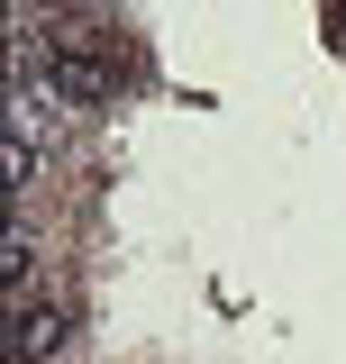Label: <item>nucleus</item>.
Wrapping results in <instances>:
<instances>
[{
	"instance_id": "2",
	"label": "nucleus",
	"mask_w": 346,
	"mask_h": 364,
	"mask_svg": "<svg viewBox=\"0 0 346 364\" xmlns=\"http://www.w3.org/2000/svg\"><path fill=\"white\" fill-rule=\"evenodd\" d=\"M0 164H9V191H28V173H37V146H28V128L0 146Z\"/></svg>"
},
{
	"instance_id": "4",
	"label": "nucleus",
	"mask_w": 346,
	"mask_h": 364,
	"mask_svg": "<svg viewBox=\"0 0 346 364\" xmlns=\"http://www.w3.org/2000/svg\"><path fill=\"white\" fill-rule=\"evenodd\" d=\"M28 9H37V0H28ZM46 9H55V0H46Z\"/></svg>"
},
{
	"instance_id": "3",
	"label": "nucleus",
	"mask_w": 346,
	"mask_h": 364,
	"mask_svg": "<svg viewBox=\"0 0 346 364\" xmlns=\"http://www.w3.org/2000/svg\"><path fill=\"white\" fill-rule=\"evenodd\" d=\"M328 37H346V0H337V9H328Z\"/></svg>"
},
{
	"instance_id": "1",
	"label": "nucleus",
	"mask_w": 346,
	"mask_h": 364,
	"mask_svg": "<svg viewBox=\"0 0 346 364\" xmlns=\"http://www.w3.org/2000/svg\"><path fill=\"white\" fill-rule=\"evenodd\" d=\"M64 337H73V318L55 310V301H46V310H19V318H9V355H19V364H46Z\"/></svg>"
}]
</instances>
